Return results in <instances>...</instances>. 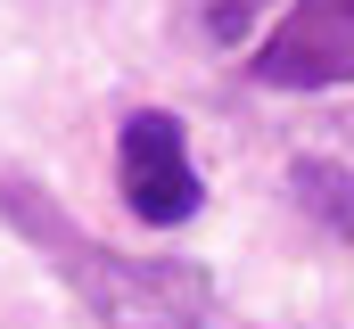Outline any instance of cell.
Here are the masks:
<instances>
[{"label":"cell","mask_w":354,"mask_h":329,"mask_svg":"<svg viewBox=\"0 0 354 329\" xmlns=\"http://www.w3.org/2000/svg\"><path fill=\"white\" fill-rule=\"evenodd\" d=\"M0 206H8V223H25V239L66 272V288L83 297V313L99 329H206L214 321V280L198 263H181V255H115V247L75 239L66 214L33 181H0Z\"/></svg>","instance_id":"1"},{"label":"cell","mask_w":354,"mask_h":329,"mask_svg":"<svg viewBox=\"0 0 354 329\" xmlns=\"http://www.w3.org/2000/svg\"><path fill=\"white\" fill-rule=\"evenodd\" d=\"M115 181H124L132 223H149V231H174V223H189L206 206V181L189 164V140H181V124L165 107L124 115V132H115Z\"/></svg>","instance_id":"2"},{"label":"cell","mask_w":354,"mask_h":329,"mask_svg":"<svg viewBox=\"0 0 354 329\" xmlns=\"http://www.w3.org/2000/svg\"><path fill=\"white\" fill-rule=\"evenodd\" d=\"M248 75L264 91H338L354 82V0H288L256 41Z\"/></svg>","instance_id":"3"},{"label":"cell","mask_w":354,"mask_h":329,"mask_svg":"<svg viewBox=\"0 0 354 329\" xmlns=\"http://www.w3.org/2000/svg\"><path fill=\"white\" fill-rule=\"evenodd\" d=\"M264 8H272V0H206V41H214V50H231V41H248Z\"/></svg>","instance_id":"4"},{"label":"cell","mask_w":354,"mask_h":329,"mask_svg":"<svg viewBox=\"0 0 354 329\" xmlns=\"http://www.w3.org/2000/svg\"><path fill=\"white\" fill-rule=\"evenodd\" d=\"M338 231H346V239H354V214H346V223H338Z\"/></svg>","instance_id":"5"}]
</instances>
